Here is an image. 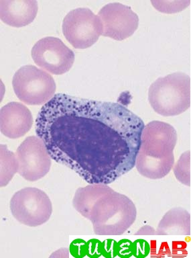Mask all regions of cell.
Here are the masks:
<instances>
[{
    "instance_id": "1",
    "label": "cell",
    "mask_w": 191,
    "mask_h": 258,
    "mask_svg": "<svg viewBox=\"0 0 191 258\" xmlns=\"http://www.w3.org/2000/svg\"><path fill=\"white\" fill-rule=\"evenodd\" d=\"M144 126L120 103L60 93L40 109L36 133L56 163L90 184H110L135 167Z\"/></svg>"
},
{
    "instance_id": "2",
    "label": "cell",
    "mask_w": 191,
    "mask_h": 258,
    "mask_svg": "<svg viewBox=\"0 0 191 258\" xmlns=\"http://www.w3.org/2000/svg\"><path fill=\"white\" fill-rule=\"evenodd\" d=\"M176 141V131L168 123L155 120L145 125L135 163L139 173L151 179L168 175L174 165Z\"/></svg>"
},
{
    "instance_id": "3",
    "label": "cell",
    "mask_w": 191,
    "mask_h": 258,
    "mask_svg": "<svg viewBox=\"0 0 191 258\" xmlns=\"http://www.w3.org/2000/svg\"><path fill=\"white\" fill-rule=\"evenodd\" d=\"M136 217L132 200L113 189L96 202L88 220L96 235H121L134 224Z\"/></svg>"
},
{
    "instance_id": "4",
    "label": "cell",
    "mask_w": 191,
    "mask_h": 258,
    "mask_svg": "<svg viewBox=\"0 0 191 258\" xmlns=\"http://www.w3.org/2000/svg\"><path fill=\"white\" fill-rule=\"evenodd\" d=\"M148 100L153 110L164 116H176L190 106V78L177 72L159 78L149 88Z\"/></svg>"
},
{
    "instance_id": "5",
    "label": "cell",
    "mask_w": 191,
    "mask_h": 258,
    "mask_svg": "<svg viewBox=\"0 0 191 258\" xmlns=\"http://www.w3.org/2000/svg\"><path fill=\"white\" fill-rule=\"evenodd\" d=\"M18 99L28 105H42L54 96L56 83L48 72L34 66L22 67L12 80Z\"/></svg>"
},
{
    "instance_id": "6",
    "label": "cell",
    "mask_w": 191,
    "mask_h": 258,
    "mask_svg": "<svg viewBox=\"0 0 191 258\" xmlns=\"http://www.w3.org/2000/svg\"><path fill=\"white\" fill-rule=\"evenodd\" d=\"M10 211L19 223L35 227L43 225L50 219L52 205L44 191L28 187L14 194L10 201Z\"/></svg>"
},
{
    "instance_id": "7",
    "label": "cell",
    "mask_w": 191,
    "mask_h": 258,
    "mask_svg": "<svg viewBox=\"0 0 191 258\" xmlns=\"http://www.w3.org/2000/svg\"><path fill=\"white\" fill-rule=\"evenodd\" d=\"M66 40L76 48L89 47L103 33L100 18L88 8H79L68 12L62 22Z\"/></svg>"
},
{
    "instance_id": "8",
    "label": "cell",
    "mask_w": 191,
    "mask_h": 258,
    "mask_svg": "<svg viewBox=\"0 0 191 258\" xmlns=\"http://www.w3.org/2000/svg\"><path fill=\"white\" fill-rule=\"evenodd\" d=\"M18 173L26 180L36 181L49 172L51 157L43 141L38 136L26 137L16 153Z\"/></svg>"
},
{
    "instance_id": "9",
    "label": "cell",
    "mask_w": 191,
    "mask_h": 258,
    "mask_svg": "<svg viewBox=\"0 0 191 258\" xmlns=\"http://www.w3.org/2000/svg\"><path fill=\"white\" fill-rule=\"evenodd\" d=\"M35 63L55 75L63 74L71 68L74 54L60 38L48 36L36 42L32 48Z\"/></svg>"
},
{
    "instance_id": "10",
    "label": "cell",
    "mask_w": 191,
    "mask_h": 258,
    "mask_svg": "<svg viewBox=\"0 0 191 258\" xmlns=\"http://www.w3.org/2000/svg\"><path fill=\"white\" fill-rule=\"evenodd\" d=\"M103 26L102 35L122 40L132 35L138 28V15L129 6L110 3L98 12Z\"/></svg>"
},
{
    "instance_id": "11",
    "label": "cell",
    "mask_w": 191,
    "mask_h": 258,
    "mask_svg": "<svg viewBox=\"0 0 191 258\" xmlns=\"http://www.w3.org/2000/svg\"><path fill=\"white\" fill-rule=\"evenodd\" d=\"M33 117L29 109L21 103L12 102L0 111V128L2 134L10 139L24 136L31 129Z\"/></svg>"
},
{
    "instance_id": "12",
    "label": "cell",
    "mask_w": 191,
    "mask_h": 258,
    "mask_svg": "<svg viewBox=\"0 0 191 258\" xmlns=\"http://www.w3.org/2000/svg\"><path fill=\"white\" fill-rule=\"evenodd\" d=\"M38 12L35 0H1L0 16L2 21L14 27L31 23Z\"/></svg>"
},
{
    "instance_id": "13",
    "label": "cell",
    "mask_w": 191,
    "mask_h": 258,
    "mask_svg": "<svg viewBox=\"0 0 191 258\" xmlns=\"http://www.w3.org/2000/svg\"><path fill=\"white\" fill-rule=\"evenodd\" d=\"M156 235H190V215L181 207L169 210L159 223Z\"/></svg>"
},
{
    "instance_id": "14",
    "label": "cell",
    "mask_w": 191,
    "mask_h": 258,
    "mask_svg": "<svg viewBox=\"0 0 191 258\" xmlns=\"http://www.w3.org/2000/svg\"><path fill=\"white\" fill-rule=\"evenodd\" d=\"M113 189L108 184L92 183L85 187H79L74 194L72 205L82 217L89 219L90 213L96 202Z\"/></svg>"
},
{
    "instance_id": "15",
    "label": "cell",
    "mask_w": 191,
    "mask_h": 258,
    "mask_svg": "<svg viewBox=\"0 0 191 258\" xmlns=\"http://www.w3.org/2000/svg\"><path fill=\"white\" fill-rule=\"evenodd\" d=\"M1 186L9 183L14 175L18 173V163L16 155L8 150L6 145L1 147Z\"/></svg>"
},
{
    "instance_id": "16",
    "label": "cell",
    "mask_w": 191,
    "mask_h": 258,
    "mask_svg": "<svg viewBox=\"0 0 191 258\" xmlns=\"http://www.w3.org/2000/svg\"><path fill=\"white\" fill-rule=\"evenodd\" d=\"M176 178L182 184L190 185V152L183 153L172 167Z\"/></svg>"
},
{
    "instance_id": "17",
    "label": "cell",
    "mask_w": 191,
    "mask_h": 258,
    "mask_svg": "<svg viewBox=\"0 0 191 258\" xmlns=\"http://www.w3.org/2000/svg\"><path fill=\"white\" fill-rule=\"evenodd\" d=\"M153 4H154V7H156L157 9L160 10L161 12H168V13H170V12H179L180 10H182L183 8H184L187 6L188 3H190V2H175L174 5H172L174 2H170V4H167L166 2H163L164 4H166V5H164L161 3L160 1H156V2H152Z\"/></svg>"
},
{
    "instance_id": "18",
    "label": "cell",
    "mask_w": 191,
    "mask_h": 258,
    "mask_svg": "<svg viewBox=\"0 0 191 258\" xmlns=\"http://www.w3.org/2000/svg\"><path fill=\"white\" fill-rule=\"evenodd\" d=\"M136 235H155L156 230L149 225H144L141 227L138 231L135 233Z\"/></svg>"
}]
</instances>
